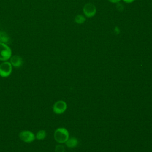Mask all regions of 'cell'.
Returning <instances> with one entry per match:
<instances>
[{
	"label": "cell",
	"mask_w": 152,
	"mask_h": 152,
	"mask_svg": "<svg viewBox=\"0 0 152 152\" xmlns=\"http://www.w3.org/2000/svg\"><path fill=\"white\" fill-rule=\"evenodd\" d=\"M117 5H116V8L118 10H120V11H122L123 9H124V6L122 5V4L119 3V2H118L116 3Z\"/></svg>",
	"instance_id": "4fadbf2b"
},
{
	"label": "cell",
	"mask_w": 152,
	"mask_h": 152,
	"mask_svg": "<svg viewBox=\"0 0 152 152\" xmlns=\"http://www.w3.org/2000/svg\"><path fill=\"white\" fill-rule=\"evenodd\" d=\"M54 138L59 143H64L69 138V132L65 128H58L55 131Z\"/></svg>",
	"instance_id": "6da1fadb"
},
{
	"label": "cell",
	"mask_w": 152,
	"mask_h": 152,
	"mask_svg": "<svg viewBox=\"0 0 152 152\" xmlns=\"http://www.w3.org/2000/svg\"><path fill=\"white\" fill-rule=\"evenodd\" d=\"M18 136L20 140L25 142H31L36 138L35 135L31 131L28 130L21 131Z\"/></svg>",
	"instance_id": "277c9868"
},
{
	"label": "cell",
	"mask_w": 152,
	"mask_h": 152,
	"mask_svg": "<svg viewBox=\"0 0 152 152\" xmlns=\"http://www.w3.org/2000/svg\"><path fill=\"white\" fill-rule=\"evenodd\" d=\"M67 105L64 100H58L53 105V111L56 114H62L66 109Z\"/></svg>",
	"instance_id": "8992f818"
},
{
	"label": "cell",
	"mask_w": 152,
	"mask_h": 152,
	"mask_svg": "<svg viewBox=\"0 0 152 152\" xmlns=\"http://www.w3.org/2000/svg\"><path fill=\"white\" fill-rule=\"evenodd\" d=\"M10 63L14 68H20L23 65V61L21 56L15 55L10 58Z\"/></svg>",
	"instance_id": "52a82bcc"
},
{
	"label": "cell",
	"mask_w": 152,
	"mask_h": 152,
	"mask_svg": "<svg viewBox=\"0 0 152 152\" xmlns=\"http://www.w3.org/2000/svg\"><path fill=\"white\" fill-rule=\"evenodd\" d=\"M11 42L9 35L4 31H0V42L8 44Z\"/></svg>",
	"instance_id": "ba28073f"
},
{
	"label": "cell",
	"mask_w": 152,
	"mask_h": 152,
	"mask_svg": "<svg viewBox=\"0 0 152 152\" xmlns=\"http://www.w3.org/2000/svg\"><path fill=\"white\" fill-rule=\"evenodd\" d=\"M135 0H123V1L126 4H130L134 1Z\"/></svg>",
	"instance_id": "9a60e30c"
},
{
	"label": "cell",
	"mask_w": 152,
	"mask_h": 152,
	"mask_svg": "<svg viewBox=\"0 0 152 152\" xmlns=\"http://www.w3.org/2000/svg\"><path fill=\"white\" fill-rule=\"evenodd\" d=\"M12 56V51L7 44L0 42V61H7Z\"/></svg>",
	"instance_id": "7a4b0ae2"
},
{
	"label": "cell",
	"mask_w": 152,
	"mask_h": 152,
	"mask_svg": "<svg viewBox=\"0 0 152 152\" xmlns=\"http://www.w3.org/2000/svg\"><path fill=\"white\" fill-rule=\"evenodd\" d=\"M114 32L116 34H119L120 33V29L118 27H115L114 28Z\"/></svg>",
	"instance_id": "5bb4252c"
},
{
	"label": "cell",
	"mask_w": 152,
	"mask_h": 152,
	"mask_svg": "<svg viewBox=\"0 0 152 152\" xmlns=\"http://www.w3.org/2000/svg\"><path fill=\"white\" fill-rule=\"evenodd\" d=\"M83 13L88 18L93 17L96 14V7L92 3H87L83 7Z\"/></svg>",
	"instance_id": "5b68a950"
},
{
	"label": "cell",
	"mask_w": 152,
	"mask_h": 152,
	"mask_svg": "<svg viewBox=\"0 0 152 152\" xmlns=\"http://www.w3.org/2000/svg\"><path fill=\"white\" fill-rule=\"evenodd\" d=\"M109 2H112V3H113V4H116L118 2H119L121 0H108Z\"/></svg>",
	"instance_id": "2e32d148"
},
{
	"label": "cell",
	"mask_w": 152,
	"mask_h": 152,
	"mask_svg": "<svg viewBox=\"0 0 152 152\" xmlns=\"http://www.w3.org/2000/svg\"><path fill=\"white\" fill-rule=\"evenodd\" d=\"M86 17L81 14H78L77 15L75 16V18H74V21L77 24H83L85 21H86Z\"/></svg>",
	"instance_id": "30bf717a"
},
{
	"label": "cell",
	"mask_w": 152,
	"mask_h": 152,
	"mask_svg": "<svg viewBox=\"0 0 152 152\" xmlns=\"http://www.w3.org/2000/svg\"><path fill=\"white\" fill-rule=\"evenodd\" d=\"M35 137L36 138H37L39 140H43L46 137V132L45 130H40L37 132Z\"/></svg>",
	"instance_id": "8fae6325"
},
{
	"label": "cell",
	"mask_w": 152,
	"mask_h": 152,
	"mask_svg": "<svg viewBox=\"0 0 152 152\" xmlns=\"http://www.w3.org/2000/svg\"><path fill=\"white\" fill-rule=\"evenodd\" d=\"M78 140L75 137H71L65 142L66 146L69 148H74L78 144Z\"/></svg>",
	"instance_id": "9c48e42d"
},
{
	"label": "cell",
	"mask_w": 152,
	"mask_h": 152,
	"mask_svg": "<svg viewBox=\"0 0 152 152\" xmlns=\"http://www.w3.org/2000/svg\"><path fill=\"white\" fill-rule=\"evenodd\" d=\"M12 70V66L10 62L4 61L0 64V76L6 78L10 76Z\"/></svg>",
	"instance_id": "3957f363"
},
{
	"label": "cell",
	"mask_w": 152,
	"mask_h": 152,
	"mask_svg": "<svg viewBox=\"0 0 152 152\" xmlns=\"http://www.w3.org/2000/svg\"><path fill=\"white\" fill-rule=\"evenodd\" d=\"M55 152H64L65 148L62 145H57L55 148Z\"/></svg>",
	"instance_id": "7c38bea8"
}]
</instances>
